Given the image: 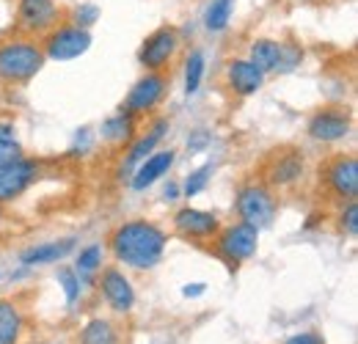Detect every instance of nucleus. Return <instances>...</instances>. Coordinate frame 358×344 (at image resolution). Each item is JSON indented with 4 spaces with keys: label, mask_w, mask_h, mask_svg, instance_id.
<instances>
[{
    "label": "nucleus",
    "mask_w": 358,
    "mask_h": 344,
    "mask_svg": "<svg viewBox=\"0 0 358 344\" xmlns=\"http://www.w3.org/2000/svg\"><path fill=\"white\" fill-rule=\"evenodd\" d=\"M17 157H22V143L17 138V129L0 122V166L11 163Z\"/></svg>",
    "instance_id": "a878e982"
},
{
    "label": "nucleus",
    "mask_w": 358,
    "mask_h": 344,
    "mask_svg": "<svg viewBox=\"0 0 358 344\" xmlns=\"http://www.w3.org/2000/svg\"><path fill=\"white\" fill-rule=\"evenodd\" d=\"M110 254L119 264L133 270L155 267L166 251V231L152 220H127L110 234Z\"/></svg>",
    "instance_id": "f257e3e1"
},
{
    "label": "nucleus",
    "mask_w": 358,
    "mask_h": 344,
    "mask_svg": "<svg viewBox=\"0 0 358 344\" xmlns=\"http://www.w3.org/2000/svg\"><path fill=\"white\" fill-rule=\"evenodd\" d=\"M102 270V245H86L80 254H78V261H75V273L80 281H89L96 273Z\"/></svg>",
    "instance_id": "5701e85b"
},
{
    "label": "nucleus",
    "mask_w": 358,
    "mask_h": 344,
    "mask_svg": "<svg viewBox=\"0 0 358 344\" xmlns=\"http://www.w3.org/2000/svg\"><path fill=\"white\" fill-rule=\"evenodd\" d=\"M231 8H234V0H213L210 8H207V14H204L207 31L221 34L226 25H229V20H231Z\"/></svg>",
    "instance_id": "b1692460"
},
{
    "label": "nucleus",
    "mask_w": 358,
    "mask_h": 344,
    "mask_svg": "<svg viewBox=\"0 0 358 344\" xmlns=\"http://www.w3.org/2000/svg\"><path fill=\"white\" fill-rule=\"evenodd\" d=\"M226 80H229V86L234 94H240V96H251V94H257L262 83H265V75L248 61V58H234V61H229V66H226Z\"/></svg>",
    "instance_id": "dca6fc26"
},
{
    "label": "nucleus",
    "mask_w": 358,
    "mask_h": 344,
    "mask_svg": "<svg viewBox=\"0 0 358 344\" xmlns=\"http://www.w3.org/2000/svg\"><path fill=\"white\" fill-rule=\"evenodd\" d=\"M45 61L47 55L42 44H36L34 39H8L0 44V83H28L42 72Z\"/></svg>",
    "instance_id": "f03ea898"
},
{
    "label": "nucleus",
    "mask_w": 358,
    "mask_h": 344,
    "mask_svg": "<svg viewBox=\"0 0 358 344\" xmlns=\"http://www.w3.org/2000/svg\"><path fill=\"white\" fill-rule=\"evenodd\" d=\"M174 229L185 240L204 243V240H213L221 231V220L213 213H204V210H196V207H182L174 215Z\"/></svg>",
    "instance_id": "ddd939ff"
},
{
    "label": "nucleus",
    "mask_w": 358,
    "mask_h": 344,
    "mask_svg": "<svg viewBox=\"0 0 358 344\" xmlns=\"http://www.w3.org/2000/svg\"><path fill=\"white\" fill-rule=\"evenodd\" d=\"M284 344H325V342H322V336H320V334H314V331H303V334L289 336Z\"/></svg>",
    "instance_id": "2f4dec72"
},
{
    "label": "nucleus",
    "mask_w": 358,
    "mask_h": 344,
    "mask_svg": "<svg viewBox=\"0 0 358 344\" xmlns=\"http://www.w3.org/2000/svg\"><path fill=\"white\" fill-rule=\"evenodd\" d=\"M350 113L342 110V108H322L317 110L312 119H309V135L320 143H334V141H342L350 135Z\"/></svg>",
    "instance_id": "4468645a"
},
{
    "label": "nucleus",
    "mask_w": 358,
    "mask_h": 344,
    "mask_svg": "<svg viewBox=\"0 0 358 344\" xmlns=\"http://www.w3.org/2000/svg\"><path fill=\"white\" fill-rule=\"evenodd\" d=\"M25 328L22 311L14 301H0V344H20Z\"/></svg>",
    "instance_id": "aec40b11"
},
{
    "label": "nucleus",
    "mask_w": 358,
    "mask_h": 344,
    "mask_svg": "<svg viewBox=\"0 0 358 344\" xmlns=\"http://www.w3.org/2000/svg\"><path fill=\"white\" fill-rule=\"evenodd\" d=\"M204 78V52L193 50L185 61V94H196Z\"/></svg>",
    "instance_id": "393cba45"
},
{
    "label": "nucleus",
    "mask_w": 358,
    "mask_h": 344,
    "mask_svg": "<svg viewBox=\"0 0 358 344\" xmlns=\"http://www.w3.org/2000/svg\"><path fill=\"white\" fill-rule=\"evenodd\" d=\"M177 47H179L177 28L163 25V28H157L155 34H149L143 39L141 50H138V61H141V66L146 72H163L171 64V58L177 55Z\"/></svg>",
    "instance_id": "0eeeda50"
},
{
    "label": "nucleus",
    "mask_w": 358,
    "mask_h": 344,
    "mask_svg": "<svg viewBox=\"0 0 358 344\" xmlns=\"http://www.w3.org/2000/svg\"><path fill=\"white\" fill-rule=\"evenodd\" d=\"M58 284L64 287L66 303L72 306V303L78 301V295H80V278H78V273H75L72 267H61V270H58Z\"/></svg>",
    "instance_id": "bb28decb"
},
{
    "label": "nucleus",
    "mask_w": 358,
    "mask_h": 344,
    "mask_svg": "<svg viewBox=\"0 0 358 344\" xmlns=\"http://www.w3.org/2000/svg\"><path fill=\"white\" fill-rule=\"evenodd\" d=\"M248 61L262 72H278V61H281V42H273V39H257L251 44V52H248Z\"/></svg>",
    "instance_id": "4be33fe9"
},
{
    "label": "nucleus",
    "mask_w": 358,
    "mask_h": 344,
    "mask_svg": "<svg viewBox=\"0 0 358 344\" xmlns=\"http://www.w3.org/2000/svg\"><path fill=\"white\" fill-rule=\"evenodd\" d=\"M78 344H122V334L110 320L94 317L83 325Z\"/></svg>",
    "instance_id": "412c9836"
},
{
    "label": "nucleus",
    "mask_w": 358,
    "mask_h": 344,
    "mask_svg": "<svg viewBox=\"0 0 358 344\" xmlns=\"http://www.w3.org/2000/svg\"><path fill=\"white\" fill-rule=\"evenodd\" d=\"M177 193H179V187L171 182V185L166 187V193H163V196H166V201H174V199H177Z\"/></svg>",
    "instance_id": "72a5a7b5"
},
{
    "label": "nucleus",
    "mask_w": 358,
    "mask_h": 344,
    "mask_svg": "<svg viewBox=\"0 0 358 344\" xmlns=\"http://www.w3.org/2000/svg\"><path fill=\"white\" fill-rule=\"evenodd\" d=\"M39 176V166L28 157H17L6 166H0V204H8L20 199Z\"/></svg>",
    "instance_id": "9d476101"
},
{
    "label": "nucleus",
    "mask_w": 358,
    "mask_h": 344,
    "mask_svg": "<svg viewBox=\"0 0 358 344\" xmlns=\"http://www.w3.org/2000/svg\"><path fill=\"white\" fill-rule=\"evenodd\" d=\"M303 173H306L303 152L278 149V152H270L268 163H265V185L278 187V190H289L298 182H303Z\"/></svg>",
    "instance_id": "39448f33"
},
{
    "label": "nucleus",
    "mask_w": 358,
    "mask_h": 344,
    "mask_svg": "<svg viewBox=\"0 0 358 344\" xmlns=\"http://www.w3.org/2000/svg\"><path fill=\"white\" fill-rule=\"evenodd\" d=\"M135 122H138V116L127 113V110H122V113L110 116V119L102 124V138H105L110 146H124V143H133Z\"/></svg>",
    "instance_id": "a211bd4d"
},
{
    "label": "nucleus",
    "mask_w": 358,
    "mask_h": 344,
    "mask_svg": "<svg viewBox=\"0 0 358 344\" xmlns=\"http://www.w3.org/2000/svg\"><path fill=\"white\" fill-rule=\"evenodd\" d=\"M99 292L105 303L116 311V314H130L135 306V289L130 278L119 270V267H105L99 270Z\"/></svg>",
    "instance_id": "f8f14e48"
},
{
    "label": "nucleus",
    "mask_w": 358,
    "mask_h": 344,
    "mask_svg": "<svg viewBox=\"0 0 358 344\" xmlns=\"http://www.w3.org/2000/svg\"><path fill=\"white\" fill-rule=\"evenodd\" d=\"M58 25L55 0H20L17 3V28L28 36L50 34Z\"/></svg>",
    "instance_id": "1a4fd4ad"
},
{
    "label": "nucleus",
    "mask_w": 358,
    "mask_h": 344,
    "mask_svg": "<svg viewBox=\"0 0 358 344\" xmlns=\"http://www.w3.org/2000/svg\"><path fill=\"white\" fill-rule=\"evenodd\" d=\"M201 292H204V284H187V287L182 289V295H185V298H199Z\"/></svg>",
    "instance_id": "473e14b6"
},
{
    "label": "nucleus",
    "mask_w": 358,
    "mask_h": 344,
    "mask_svg": "<svg viewBox=\"0 0 358 344\" xmlns=\"http://www.w3.org/2000/svg\"><path fill=\"white\" fill-rule=\"evenodd\" d=\"M174 160H177V152H152L149 157H143L141 163H138V169H135L133 179H130V185H133V190H146V187H152L160 176H166V173L171 171V166H174Z\"/></svg>",
    "instance_id": "2eb2a0df"
},
{
    "label": "nucleus",
    "mask_w": 358,
    "mask_h": 344,
    "mask_svg": "<svg viewBox=\"0 0 358 344\" xmlns=\"http://www.w3.org/2000/svg\"><path fill=\"white\" fill-rule=\"evenodd\" d=\"M72 248H75V240H55V243H42V245L28 248L20 259L25 267H36V264H50V261L64 259Z\"/></svg>",
    "instance_id": "6ab92c4d"
},
{
    "label": "nucleus",
    "mask_w": 358,
    "mask_h": 344,
    "mask_svg": "<svg viewBox=\"0 0 358 344\" xmlns=\"http://www.w3.org/2000/svg\"><path fill=\"white\" fill-rule=\"evenodd\" d=\"M213 240H215V254L224 261H229L231 267H237L240 261H245V259H251L257 254L259 231L240 220V223H231V226L221 229Z\"/></svg>",
    "instance_id": "20e7f679"
},
{
    "label": "nucleus",
    "mask_w": 358,
    "mask_h": 344,
    "mask_svg": "<svg viewBox=\"0 0 358 344\" xmlns=\"http://www.w3.org/2000/svg\"><path fill=\"white\" fill-rule=\"evenodd\" d=\"M322 179H325V187H328L336 199L353 201L358 196V160L353 155H339V157H334V160L325 166Z\"/></svg>",
    "instance_id": "9b49d317"
},
{
    "label": "nucleus",
    "mask_w": 358,
    "mask_h": 344,
    "mask_svg": "<svg viewBox=\"0 0 358 344\" xmlns=\"http://www.w3.org/2000/svg\"><path fill=\"white\" fill-rule=\"evenodd\" d=\"M339 220H342V229H345L350 237H356L358 234V204H356V199H353V201H348V207L342 210Z\"/></svg>",
    "instance_id": "c756f323"
},
{
    "label": "nucleus",
    "mask_w": 358,
    "mask_h": 344,
    "mask_svg": "<svg viewBox=\"0 0 358 344\" xmlns=\"http://www.w3.org/2000/svg\"><path fill=\"white\" fill-rule=\"evenodd\" d=\"M91 47L89 28H78V25H55L50 34H45V50L47 58L52 61H72L80 58Z\"/></svg>",
    "instance_id": "423d86ee"
},
{
    "label": "nucleus",
    "mask_w": 358,
    "mask_h": 344,
    "mask_svg": "<svg viewBox=\"0 0 358 344\" xmlns=\"http://www.w3.org/2000/svg\"><path fill=\"white\" fill-rule=\"evenodd\" d=\"M166 88H169V78H166L163 72H146V75L130 88V94H127L122 110H127V113H133V116H146L149 110H155V108L163 102Z\"/></svg>",
    "instance_id": "6e6552de"
},
{
    "label": "nucleus",
    "mask_w": 358,
    "mask_h": 344,
    "mask_svg": "<svg viewBox=\"0 0 358 344\" xmlns=\"http://www.w3.org/2000/svg\"><path fill=\"white\" fill-rule=\"evenodd\" d=\"M234 207H237V215H240L243 223H248L257 231H262L275 220L278 199H275L273 187H268L265 182H248V185H243L237 190Z\"/></svg>",
    "instance_id": "7ed1b4c3"
},
{
    "label": "nucleus",
    "mask_w": 358,
    "mask_h": 344,
    "mask_svg": "<svg viewBox=\"0 0 358 344\" xmlns=\"http://www.w3.org/2000/svg\"><path fill=\"white\" fill-rule=\"evenodd\" d=\"M96 17H99L96 6H78L75 8V25L78 28H89L91 22H96Z\"/></svg>",
    "instance_id": "7c9ffc66"
},
{
    "label": "nucleus",
    "mask_w": 358,
    "mask_h": 344,
    "mask_svg": "<svg viewBox=\"0 0 358 344\" xmlns=\"http://www.w3.org/2000/svg\"><path fill=\"white\" fill-rule=\"evenodd\" d=\"M166 129H169V119H157V122L149 127L146 135L133 138V143H130V149H127V157H124V169H135L143 157H149V155L155 152V146L163 141Z\"/></svg>",
    "instance_id": "f3484780"
},
{
    "label": "nucleus",
    "mask_w": 358,
    "mask_h": 344,
    "mask_svg": "<svg viewBox=\"0 0 358 344\" xmlns=\"http://www.w3.org/2000/svg\"><path fill=\"white\" fill-rule=\"evenodd\" d=\"M210 173H213V166H204V169H199V171L190 173V176H187V182H185V196H187V199L199 196V193L207 187Z\"/></svg>",
    "instance_id": "c85d7f7f"
},
{
    "label": "nucleus",
    "mask_w": 358,
    "mask_h": 344,
    "mask_svg": "<svg viewBox=\"0 0 358 344\" xmlns=\"http://www.w3.org/2000/svg\"><path fill=\"white\" fill-rule=\"evenodd\" d=\"M303 58V50L292 42H281V61H278V72H292Z\"/></svg>",
    "instance_id": "cd10ccee"
},
{
    "label": "nucleus",
    "mask_w": 358,
    "mask_h": 344,
    "mask_svg": "<svg viewBox=\"0 0 358 344\" xmlns=\"http://www.w3.org/2000/svg\"><path fill=\"white\" fill-rule=\"evenodd\" d=\"M0 220H3V204H0Z\"/></svg>",
    "instance_id": "f704fd0d"
}]
</instances>
